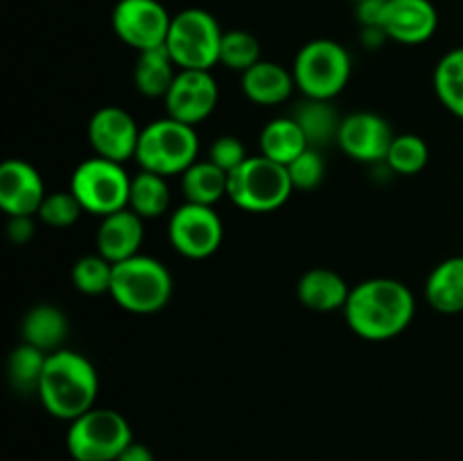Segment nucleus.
<instances>
[{"label": "nucleus", "mask_w": 463, "mask_h": 461, "mask_svg": "<svg viewBox=\"0 0 463 461\" xmlns=\"http://www.w3.org/2000/svg\"><path fill=\"white\" fill-rule=\"evenodd\" d=\"M172 289L170 269L156 258L138 253L113 265L109 296L131 315H156L170 303Z\"/></svg>", "instance_id": "3"}, {"label": "nucleus", "mask_w": 463, "mask_h": 461, "mask_svg": "<svg viewBox=\"0 0 463 461\" xmlns=\"http://www.w3.org/2000/svg\"><path fill=\"white\" fill-rule=\"evenodd\" d=\"M297 90L292 71L276 61H260L242 72V93L249 102L258 107H279L285 104Z\"/></svg>", "instance_id": "18"}, {"label": "nucleus", "mask_w": 463, "mask_h": 461, "mask_svg": "<svg viewBox=\"0 0 463 461\" xmlns=\"http://www.w3.org/2000/svg\"><path fill=\"white\" fill-rule=\"evenodd\" d=\"M140 127L127 108L107 104L98 108L89 120V143L95 156L109 158L125 165L136 158L140 140Z\"/></svg>", "instance_id": "14"}, {"label": "nucleus", "mask_w": 463, "mask_h": 461, "mask_svg": "<svg viewBox=\"0 0 463 461\" xmlns=\"http://www.w3.org/2000/svg\"><path fill=\"white\" fill-rule=\"evenodd\" d=\"M247 158H249L247 147H244V143L238 138V136L224 134L220 136V138L213 140L211 147H208V161L215 163L217 167H222L226 174L233 172L235 167L242 165Z\"/></svg>", "instance_id": "34"}, {"label": "nucleus", "mask_w": 463, "mask_h": 461, "mask_svg": "<svg viewBox=\"0 0 463 461\" xmlns=\"http://www.w3.org/2000/svg\"><path fill=\"white\" fill-rule=\"evenodd\" d=\"M289 71L303 98L333 102L351 81L353 59L337 41L312 39L298 50Z\"/></svg>", "instance_id": "4"}, {"label": "nucleus", "mask_w": 463, "mask_h": 461, "mask_svg": "<svg viewBox=\"0 0 463 461\" xmlns=\"http://www.w3.org/2000/svg\"><path fill=\"white\" fill-rule=\"evenodd\" d=\"M258 145H260L262 156L274 163H280L285 167L310 147L306 134H303L301 127H298V122L292 116L274 118V120L267 122L262 127Z\"/></svg>", "instance_id": "24"}, {"label": "nucleus", "mask_w": 463, "mask_h": 461, "mask_svg": "<svg viewBox=\"0 0 463 461\" xmlns=\"http://www.w3.org/2000/svg\"><path fill=\"white\" fill-rule=\"evenodd\" d=\"M384 7L387 0H364V3L355 5V16L362 27H380L384 16Z\"/></svg>", "instance_id": "35"}, {"label": "nucleus", "mask_w": 463, "mask_h": 461, "mask_svg": "<svg viewBox=\"0 0 463 461\" xmlns=\"http://www.w3.org/2000/svg\"><path fill=\"white\" fill-rule=\"evenodd\" d=\"M134 441L131 425L120 411L93 407L68 425L66 447L75 461H118Z\"/></svg>", "instance_id": "8"}, {"label": "nucleus", "mask_w": 463, "mask_h": 461, "mask_svg": "<svg viewBox=\"0 0 463 461\" xmlns=\"http://www.w3.org/2000/svg\"><path fill=\"white\" fill-rule=\"evenodd\" d=\"M294 193L288 167L269 161L262 154L249 156L229 172L226 197L244 212H274L289 202Z\"/></svg>", "instance_id": "6"}, {"label": "nucleus", "mask_w": 463, "mask_h": 461, "mask_svg": "<svg viewBox=\"0 0 463 461\" xmlns=\"http://www.w3.org/2000/svg\"><path fill=\"white\" fill-rule=\"evenodd\" d=\"M260 61V41L247 30H229L222 36L220 66L235 72H247Z\"/></svg>", "instance_id": "31"}, {"label": "nucleus", "mask_w": 463, "mask_h": 461, "mask_svg": "<svg viewBox=\"0 0 463 461\" xmlns=\"http://www.w3.org/2000/svg\"><path fill=\"white\" fill-rule=\"evenodd\" d=\"M380 30L401 45H423L437 34L439 12L432 0H387Z\"/></svg>", "instance_id": "16"}, {"label": "nucleus", "mask_w": 463, "mask_h": 461, "mask_svg": "<svg viewBox=\"0 0 463 461\" xmlns=\"http://www.w3.org/2000/svg\"><path fill=\"white\" fill-rule=\"evenodd\" d=\"M118 461H156V459H154V452L149 450L145 443L131 441L129 446L125 447V452L118 456Z\"/></svg>", "instance_id": "37"}, {"label": "nucleus", "mask_w": 463, "mask_h": 461, "mask_svg": "<svg viewBox=\"0 0 463 461\" xmlns=\"http://www.w3.org/2000/svg\"><path fill=\"white\" fill-rule=\"evenodd\" d=\"M176 72L179 68L172 61L165 45L145 50V52H138V59H136L134 86L140 95L149 99L165 98L167 90L175 84Z\"/></svg>", "instance_id": "23"}, {"label": "nucleus", "mask_w": 463, "mask_h": 461, "mask_svg": "<svg viewBox=\"0 0 463 461\" xmlns=\"http://www.w3.org/2000/svg\"><path fill=\"white\" fill-rule=\"evenodd\" d=\"M224 30L211 12L181 9L172 16L165 48L179 71H213L220 63Z\"/></svg>", "instance_id": "7"}, {"label": "nucleus", "mask_w": 463, "mask_h": 461, "mask_svg": "<svg viewBox=\"0 0 463 461\" xmlns=\"http://www.w3.org/2000/svg\"><path fill=\"white\" fill-rule=\"evenodd\" d=\"M351 3H355V5H360V3H364V0H351Z\"/></svg>", "instance_id": "38"}, {"label": "nucleus", "mask_w": 463, "mask_h": 461, "mask_svg": "<svg viewBox=\"0 0 463 461\" xmlns=\"http://www.w3.org/2000/svg\"><path fill=\"white\" fill-rule=\"evenodd\" d=\"M9 240L14 244H25L34 238V217H9Z\"/></svg>", "instance_id": "36"}, {"label": "nucleus", "mask_w": 463, "mask_h": 461, "mask_svg": "<svg viewBox=\"0 0 463 461\" xmlns=\"http://www.w3.org/2000/svg\"><path fill=\"white\" fill-rule=\"evenodd\" d=\"M45 194L43 176L32 163L9 158L0 165V208L7 217H36Z\"/></svg>", "instance_id": "15"}, {"label": "nucleus", "mask_w": 463, "mask_h": 461, "mask_svg": "<svg viewBox=\"0 0 463 461\" xmlns=\"http://www.w3.org/2000/svg\"><path fill=\"white\" fill-rule=\"evenodd\" d=\"M145 242V220L136 215L134 211L125 208L113 215L102 217L98 235H95V247L99 256L109 262H122L127 258H134L140 253Z\"/></svg>", "instance_id": "17"}, {"label": "nucleus", "mask_w": 463, "mask_h": 461, "mask_svg": "<svg viewBox=\"0 0 463 461\" xmlns=\"http://www.w3.org/2000/svg\"><path fill=\"white\" fill-rule=\"evenodd\" d=\"M81 212H84V208L71 190H57V193L45 194L36 217L52 229H68L80 220Z\"/></svg>", "instance_id": "32"}, {"label": "nucleus", "mask_w": 463, "mask_h": 461, "mask_svg": "<svg viewBox=\"0 0 463 461\" xmlns=\"http://www.w3.org/2000/svg\"><path fill=\"white\" fill-rule=\"evenodd\" d=\"M416 315L414 292L402 280L366 278L353 285L344 306L348 328L364 342H389L405 333Z\"/></svg>", "instance_id": "1"}, {"label": "nucleus", "mask_w": 463, "mask_h": 461, "mask_svg": "<svg viewBox=\"0 0 463 461\" xmlns=\"http://www.w3.org/2000/svg\"><path fill=\"white\" fill-rule=\"evenodd\" d=\"M292 118L298 122L303 134H306V140L310 147L324 149L328 145L337 143L339 127H342L344 118H339L333 102L303 98V102L294 108Z\"/></svg>", "instance_id": "22"}, {"label": "nucleus", "mask_w": 463, "mask_h": 461, "mask_svg": "<svg viewBox=\"0 0 463 461\" xmlns=\"http://www.w3.org/2000/svg\"><path fill=\"white\" fill-rule=\"evenodd\" d=\"M23 342L30 346L39 348L43 353H54L63 348V342L68 337V319L57 306L50 303H39L32 307L21 324Z\"/></svg>", "instance_id": "21"}, {"label": "nucleus", "mask_w": 463, "mask_h": 461, "mask_svg": "<svg viewBox=\"0 0 463 461\" xmlns=\"http://www.w3.org/2000/svg\"><path fill=\"white\" fill-rule=\"evenodd\" d=\"M167 240L179 256L206 260L220 251L224 224L213 206L184 202L167 220Z\"/></svg>", "instance_id": "10"}, {"label": "nucleus", "mask_w": 463, "mask_h": 461, "mask_svg": "<svg viewBox=\"0 0 463 461\" xmlns=\"http://www.w3.org/2000/svg\"><path fill=\"white\" fill-rule=\"evenodd\" d=\"M226 183L229 174L215 163L197 161L181 174V193L185 202L202 203V206H215L226 197Z\"/></svg>", "instance_id": "25"}, {"label": "nucleus", "mask_w": 463, "mask_h": 461, "mask_svg": "<svg viewBox=\"0 0 463 461\" xmlns=\"http://www.w3.org/2000/svg\"><path fill=\"white\" fill-rule=\"evenodd\" d=\"M432 81L443 108L463 120V48L450 50L439 59Z\"/></svg>", "instance_id": "27"}, {"label": "nucleus", "mask_w": 463, "mask_h": 461, "mask_svg": "<svg viewBox=\"0 0 463 461\" xmlns=\"http://www.w3.org/2000/svg\"><path fill=\"white\" fill-rule=\"evenodd\" d=\"M140 170L161 176H181L193 163L199 161L197 127L184 125L165 116L143 127L136 149Z\"/></svg>", "instance_id": "5"}, {"label": "nucleus", "mask_w": 463, "mask_h": 461, "mask_svg": "<svg viewBox=\"0 0 463 461\" xmlns=\"http://www.w3.org/2000/svg\"><path fill=\"white\" fill-rule=\"evenodd\" d=\"M393 138L396 134L383 116L373 111H355L344 116L337 147L362 165H383Z\"/></svg>", "instance_id": "12"}, {"label": "nucleus", "mask_w": 463, "mask_h": 461, "mask_svg": "<svg viewBox=\"0 0 463 461\" xmlns=\"http://www.w3.org/2000/svg\"><path fill=\"white\" fill-rule=\"evenodd\" d=\"M99 378L93 362L71 348H59L45 360L36 398L50 416L72 423L95 407Z\"/></svg>", "instance_id": "2"}, {"label": "nucleus", "mask_w": 463, "mask_h": 461, "mask_svg": "<svg viewBox=\"0 0 463 461\" xmlns=\"http://www.w3.org/2000/svg\"><path fill=\"white\" fill-rule=\"evenodd\" d=\"M430 161V147L420 136L416 134H398L393 138L392 147L387 154V165L389 172L401 176H414L425 170Z\"/></svg>", "instance_id": "29"}, {"label": "nucleus", "mask_w": 463, "mask_h": 461, "mask_svg": "<svg viewBox=\"0 0 463 461\" xmlns=\"http://www.w3.org/2000/svg\"><path fill=\"white\" fill-rule=\"evenodd\" d=\"M348 294H351V285L344 280V276L326 267L307 269L297 285V296L301 306L315 312L344 310Z\"/></svg>", "instance_id": "19"}, {"label": "nucleus", "mask_w": 463, "mask_h": 461, "mask_svg": "<svg viewBox=\"0 0 463 461\" xmlns=\"http://www.w3.org/2000/svg\"><path fill=\"white\" fill-rule=\"evenodd\" d=\"M71 190L81 203L84 212L95 217H107L129 208L131 174L122 163L109 158H86L72 170Z\"/></svg>", "instance_id": "9"}, {"label": "nucleus", "mask_w": 463, "mask_h": 461, "mask_svg": "<svg viewBox=\"0 0 463 461\" xmlns=\"http://www.w3.org/2000/svg\"><path fill=\"white\" fill-rule=\"evenodd\" d=\"M45 360H48V353L39 351L25 342L18 343L7 362V375L12 387L21 393H36L45 369Z\"/></svg>", "instance_id": "28"}, {"label": "nucleus", "mask_w": 463, "mask_h": 461, "mask_svg": "<svg viewBox=\"0 0 463 461\" xmlns=\"http://www.w3.org/2000/svg\"><path fill=\"white\" fill-rule=\"evenodd\" d=\"M289 179H292L294 190H303V193H310L317 190L326 179V161L321 149L307 147L306 152L298 158H294L288 165Z\"/></svg>", "instance_id": "33"}, {"label": "nucleus", "mask_w": 463, "mask_h": 461, "mask_svg": "<svg viewBox=\"0 0 463 461\" xmlns=\"http://www.w3.org/2000/svg\"><path fill=\"white\" fill-rule=\"evenodd\" d=\"M425 301L441 315L463 312V253L446 258L430 271L425 280Z\"/></svg>", "instance_id": "20"}, {"label": "nucleus", "mask_w": 463, "mask_h": 461, "mask_svg": "<svg viewBox=\"0 0 463 461\" xmlns=\"http://www.w3.org/2000/svg\"><path fill=\"white\" fill-rule=\"evenodd\" d=\"M163 102L167 116L184 125L199 127L217 108L220 86L213 77V71H179Z\"/></svg>", "instance_id": "13"}, {"label": "nucleus", "mask_w": 463, "mask_h": 461, "mask_svg": "<svg viewBox=\"0 0 463 461\" xmlns=\"http://www.w3.org/2000/svg\"><path fill=\"white\" fill-rule=\"evenodd\" d=\"M172 14L158 0H118L111 12V27L129 48L145 50L165 45Z\"/></svg>", "instance_id": "11"}, {"label": "nucleus", "mask_w": 463, "mask_h": 461, "mask_svg": "<svg viewBox=\"0 0 463 461\" xmlns=\"http://www.w3.org/2000/svg\"><path fill=\"white\" fill-rule=\"evenodd\" d=\"M170 185L167 179L154 172L140 170L138 174L131 176V190H129V211L136 215L147 220H158L170 208Z\"/></svg>", "instance_id": "26"}, {"label": "nucleus", "mask_w": 463, "mask_h": 461, "mask_svg": "<svg viewBox=\"0 0 463 461\" xmlns=\"http://www.w3.org/2000/svg\"><path fill=\"white\" fill-rule=\"evenodd\" d=\"M111 276H113V262L99 253H89L81 256L80 260L72 265L71 278L77 292L86 294V296H102L111 289Z\"/></svg>", "instance_id": "30"}]
</instances>
